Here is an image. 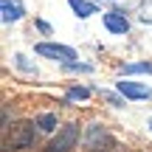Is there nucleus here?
Returning a JSON list of instances; mask_svg holds the SVG:
<instances>
[{
  "instance_id": "nucleus-9",
  "label": "nucleus",
  "mask_w": 152,
  "mask_h": 152,
  "mask_svg": "<svg viewBox=\"0 0 152 152\" xmlns=\"http://www.w3.org/2000/svg\"><path fill=\"white\" fill-rule=\"evenodd\" d=\"M118 73H124V76H132V73H152V62H127V65H121L118 68Z\"/></svg>"
},
{
  "instance_id": "nucleus-8",
  "label": "nucleus",
  "mask_w": 152,
  "mask_h": 152,
  "mask_svg": "<svg viewBox=\"0 0 152 152\" xmlns=\"http://www.w3.org/2000/svg\"><path fill=\"white\" fill-rule=\"evenodd\" d=\"M34 124H37L39 132H54L56 127H59V115L56 113H39L37 118H34Z\"/></svg>"
},
{
  "instance_id": "nucleus-7",
  "label": "nucleus",
  "mask_w": 152,
  "mask_h": 152,
  "mask_svg": "<svg viewBox=\"0 0 152 152\" xmlns=\"http://www.w3.org/2000/svg\"><path fill=\"white\" fill-rule=\"evenodd\" d=\"M68 6L73 9V14L79 17V20H87L90 14H99V6L93 3V0H68Z\"/></svg>"
},
{
  "instance_id": "nucleus-3",
  "label": "nucleus",
  "mask_w": 152,
  "mask_h": 152,
  "mask_svg": "<svg viewBox=\"0 0 152 152\" xmlns=\"http://www.w3.org/2000/svg\"><path fill=\"white\" fill-rule=\"evenodd\" d=\"M76 144H79V124H62L59 127V132L54 135V141L48 144L42 152H71L76 149Z\"/></svg>"
},
{
  "instance_id": "nucleus-5",
  "label": "nucleus",
  "mask_w": 152,
  "mask_h": 152,
  "mask_svg": "<svg viewBox=\"0 0 152 152\" xmlns=\"http://www.w3.org/2000/svg\"><path fill=\"white\" fill-rule=\"evenodd\" d=\"M102 23L110 34H127L130 31V20H127L124 11H104L102 14Z\"/></svg>"
},
{
  "instance_id": "nucleus-12",
  "label": "nucleus",
  "mask_w": 152,
  "mask_h": 152,
  "mask_svg": "<svg viewBox=\"0 0 152 152\" xmlns=\"http://www.w3.org/2000/svg\"><path fill=\"white\" fill-rule=\"evenodd\" d=\"M37 28H39V31H42V34H51V26H48V23H45V20H37Z\"/></svg>"
},
{
  "instance_id": "nucleus-2",
  "label": "nucleus",
  "mask_w": 152,
  "mask_h": 152,
  "mask_svg": "<svg viewBox=\"0 0 152 152\" xmlns=\"http://www.w3.org/2000/svg\"><path fill=\"white\" fill-rule=\"evenodd\" d=\"M34 54L42 56V59L62 62V65H71V62L79 59V54H76L71 45H59V42H37L34 45Z\"/></svg>"
},
{
  "instance_id": "nucleus-1",
  "label": "nucleus",
  "mask_w": 152,
  "mask_h": 152,
  "mask_svg": "<svg viewBox=\"0 0 152 152\" xmlns=\"http://www.w3.org/2000/svg\"><path fill=\"white\" fill-rule=\"evenodd\" d=\"M37 124L34 121H14L9 130H3V152H23L34 147Z\"/></svg>"
},
{
  "instance_id": "nucleus-13",
  "label": "nucleus",
  "mask_w": 152,
  "mask_h": 152,
  "mask_svg": "<svg viewBox=\"0 0 152 152\" xmlns=\"http://www.w3.org/2000/svg\"><path fill=\"white\" fill-rule=\"evenodd\" d=\"M149 130H152V121H149Z\"/></svg>"
},
{
  "instance_id": "nucleus-11",
  "label": "nucleus",
  "mask_w": 152,
  "mask_h": 152,
  "mask_svg": "<svg viewBox=\"0 0 152 152\" xmlns=\"http://www.w3.org/2000/svg\"><path fill=\"white\" fill-rule=\"evenodd\" d=\"M65 68H68V71H79V73H90L93 71L90 65H82V62H71V65H65Z\"/></svg>"
},
{
  "instance_id": "nucleus-6",
  "label": "nucleus",
  "mask_w": 152,
  "mask_h": 152,
  "mask_svg": "<svg viewBox=\"0 0 152 152\" xmlns=\"http://www.w3.org/2000/svg\"><path fill=\"white\" fill-rule=\"evenodd\" d=\"M0 14H3V23H20L26 17V6L20 0H0Z\"/></svg>"
},
{
  "instance_id": "nucleus-4",
  "label": "nucleus",
  "mask_w": 152,
  "mask_h": 152,
  "mask_svg": "<svg viewBox=\"0 0 152 152\" xmlns=\"http://www.w3.org/2000/svg\"><path fill=\"white\" fill-rule=\"evenodd\" d=\"M115 90H118V96L130 99V102L152 99V87L149 85H141V82H115Z\"/></svg>"
},
{
  "instance_id": "nucleus-10",
  "label": "nucleus",
  "mask_w": 152,
  "mask_h": 152,
  "mask_svg": "<svg viewBox=\"0 0 152 152\" xmlns=\"http://www.w3.org/2000/svg\"><path fill=\"white\" fill-rule=\"evenodd\" d=\"M85 99H90V87H85V85L68 87V93H65V102H85Z\"/></svg>"
}]
</instances>
